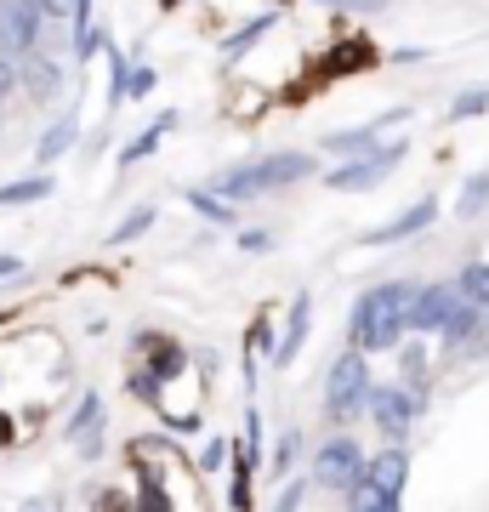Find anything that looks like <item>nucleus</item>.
<instances>
[{
  "label": "nucleus",
  "mask_w": 489,
  "mask_h": 512,
  "mask_svg": "<svg viewBox=\"0 0 489 512\" xmlns=\"http://www.w3.org/2000/svg\"><path fill=\"white\" fill-rule=\"evenodd\" d=\"M308 484H313V473H308V478H296V484H285L279 507H302V501H308Z\"/></svg>",
  "instance_id": "30"
},
{
  "label": "nucleus",
  "mask_w": 489,
  "mask_h": 512,
  "mask_svg": "<svg viewBox=\"0 0 489 512\" xmlns=\"http://www.w3.org/2000/svg\"><path fill=\"white\" fill-rule=\"evenodd\" d=\"M18 274V256H0V279H12Z\"/></svg>",
  "instance_id": "36"
},
{
  "label": "nucleus",
  "mask_w": 489,
  "mask_h": 512,
  "mask_svg": "<svg viewBox=\"0 0 489 512\" xmlns=\"http://www.w3.org/2000/svg\"><path fill=\"white\" fill-rule=\"evenodd\" d=\"M489 211V171H472L461 200H455V217H484Z\"/></svg>",
  "instance_id": "22"
},
{
  "label": "nucleus",
  "mask_w": 489,
  "mask_h": 512,
  "mask_svg": "<svg viewBox=\"0 0 489 512\" xmlns=\"http://www.w3.org/2000/svg\"><path fill=\"white\" fill-rule=\"evenodd\" d=\"M478 325H484V308H472L467 296H461V302L438 319V336H444V348H461V342H472V336H478Z\"/></svg>",
  "instance_id": "14"
},
{
  "label": "nucleus",
  "mask_w": 489,
  "mask_h": 512,
  "mask_svg": "<svg viewBox=\"0 0 489 512\" xmlns=\"http://www.w3.org/2000/svg\"><path fill=\"white\" fill-rule=\"evenodd\" d=\"M313 484H325L347 501V507H359L364 495V450L359 439H347V433H330L319 450H313Z\"/></svg>",
  "instance_id": "3"
},
{
  "label": "nucleus",
  "mask_w": 489,
  "mask_h": 512,
  "mask_svg": "<svg viewBox=\"0 0 489 512\" xmlns=\"http://www.w3.org/2000/svg\"><path fill=\"white\" fill-rule=\"evenodd\" d=\"M313 6H330V12H353V18H381L387 0H313Z\"/></svg>",
  "instance_id": "27"
},
{
  "label": "nucleus",
  "mask_w": 489,
  "mask_h": 512,
  "mask_svg": "<svg viewBox=\"0 0 489 512\" xmlns=\"http://www.w3.org/2000/svg\"><path fill=\"white\" fill-rule=\"evenodd\" d=\"M18 80H23V92L40 97V103H52L57 92H63V63H52V57H18Z\"/></svg>",
  "instance_id": "12"
},
{
  "label": "nucleus",
  "mask_w": 489,
  "mask_h": 512,
  "mask_svg": "<svg viewBox=\"0 0 489 512\" xmlns=\"http://www.w3.org/2000/svg\"><path fill=\"white\" fill-rule=\"evenodd\" d=\"M131 393H137V399H160V376H154V370H137V376H131Z\"/></svg>",
  "instance_id": "29"
},
{
  "label": "nucleus",
  "mask_w": 489,
  "mask_h": 512,
  "mask_svg": "<svg viewBox=\"0 0 489 512\" xmlns=\"http://www.w3.org/2000/svg\"><path fill=\"white\" fill-rule=\"evenodd\" d=\"M222 456H228V444H222V439H211V444H205V456H200V467H205V473H217V467H222Z\"/></svg>",
  "instance_id": "33"
},
{
  "label": "nucleus",
  "mask_w": 489,
  "mask_h": 512,
  "mask_svg": "<svg viewBox=\"0 0 489 512\" xmlns=\"http://www.w3.org/2000/svg\"><path fill=\"white\" fill-rule=\"evenodd\" d=\"M404 114H410V109H381L376 120H364V126L330 131V137H325V148H330V154H359V148H370V143H376V137H381L387 126H399Z\"/></svg>",
  "instance_id": "11"
},
{
  "label": "nucleus",
  "mask_w": 489,
  "mask_h": 512,
  "mask_svg": "<svg viewBox=\"0 0 489 512\" xmlns=\"http://www.w3.org/2000/svg\"><path fill=\"white\" fill-rule=\"evenodd\" d=\"M433 222H438V200L427 194V200H416L410 211H399L393 222L370 228V234H364V245H393V239H410V234H421V228H433Z\"/></svg>",
  "instance_id": "10"
},
{
  "label": "nucleus",
  "mask_w": 489,
  "mask_h": 512,
  "mask_svg": "<svg viewBox=\"0 0 489 512\" xmlns=\"http://www.w3.org/2000/svg\"><path fill=\"white\" fill-rule=\"evenodd\" d=\"M126 86H131V63L109 46V109H120V103H126Z\"/></svg>",
  "instance_id": "25"
},
{
  "label": "nucleus",
  "mask_w": 489,
  "mask_h": 512,
  "mask_svg": "<svg viewBox=\"0 0 489 512\" xmlns=\"http://www.w3.org/2000/svg\"><path fill=\"white\" fill-rule=\"evenodd\" d=\"M308 177H319V160L313 154H268V160H251V165H228V171H217L205 188H217L222 200H262V194H273V188H296L308 183Z\"/></svg>",
  "instance_id": "1"
},
{
  "label": "nucleus",
  "mask_w": 489,
  "mask_h": 512,
  "mask_svg": "<svg viewBox=\"0 0 489 512\" xmlns=\"http://www.w3.org/2000/svg\"><path fill=\"white\" fill-rule=\"evenodd\" d=\"M154 80H160L154 69H143V63H131V86H126V97H148V92H154Z\"/></svg>",
  "instance_id": "28"
},
{
  "label": "nucleus",
  "mask_w": 489,
  "mask_h": 512,
  "mask_svg": "<svg viewBox=\"0 0 489 512\" xmlns=\"http://www.w3.org/2000/svg\"><path fill=\"white\" fill-rule=\"evenodd\" d=\"M40 0H0V52L29 57L40 46Z\"/></svg>",
  "instance_id": "8"
},
{
  "label": "nucleus",
  "mask_w": 489,
  "mask_h": 512,
  "mask_svg": "<svg viewBox=\"0 0 489 512\" xmlns=\"http://www.w3.org/2000/svg\"><path fill=\"white\" fill-rule=\"evenodd\" d=\"M370 365H364V348H347L325 376V416L330 421H359L364 399H370Z\"/></svg>",
  "instance_id": "4"
},
{
  "label": "nucleus",
  "mask_w": 489,
  "mask_h": 512,
  "mask_svg": "<svg viewBox=\"0 0 489 512\" xmlns=\"http://www.w3.org/2000/svg\"><path fill=\"white\" fill-rule=\"evenodd\" d=\"M404 478H410V456H404L399 444H393V450H381V456H364V495H359V507L393 512L404 501Z\"/></svg>",
  "instance_id": "6"
},
{
  "label": "nucleus",
  "mask_w": 489,
  "mask_h": 512,
  "mask_svg": "<svg viewBox=\"0 0 489 512\" xmlns=\"http://www.w3.org/2000/svg\"><path fill=\"white\" fill-rule=\"evenodd\" d=\"M364 410H370V421H376L387 439H404L410 421H416V410H421V399L410 393V382H393V387H370Z\"/></svg>",
  "instance_id": "7"
},
{
  "label": "nucleus",
  "mask_w": 489,
  "mask_h": 512,
  "mask_svg": "<svg viewBox=\"0 0 489 512\" xmlns=\"http://www.w3.org/2000/svg\"><path fill=\"white\" fill-rule=\"evenodd\" d=\"M455 302H461L455 285H416V302L404 313V330H438V319H444Z\"/></svg>",
  "instance_id": "9"
},
{
  "label": "nucleus",
  "mask_w": 489,
  "mask_h": 512,
  "mask_svg": "<svg viewBox=\"0 0 489 512\" xmlns=\"http://www.w3.org/2000/svg\"><path fill=\"white\" fill-rule=\"evenodd\" d=\"M404 154H410L404 143H370V148H359L347 165L325 171V183L336 188V194H364V188H376L381 177H393V165H399Z\"/></svg>",
  "instance_id": "5"
},
{
  "label": "nucleus",
  "mask_w": 489,
  "mask_h": 512,
  "mask_svg": "<svg viewBox=\"0 0 489 512\" xmlns=\"http://www.w3.org/2000/svg\"><path fill=\"white\" fill-rule=\"evenodd\" d=\"M52 200V177L40 171V177H23V183H6L0 188V205H40Z\"/></svg>",
  "instance_id": "21"
},
{
  "label": "nucleus",
  "mask_w": 489,
  "mask_h": 512,
  "mask_svg": "<svg viewBox=\"0 0 489 512\" xmlns=\"http://www.w3.org/2000/svg\"><path fill=\"white\" fill-rule=\"evenodd\" d=\"M478 114H489V86H467L450 103V120H478Z\"/></svg>",
  "instance_id": "24"
},
{
  "label": "nucleus",
  "mask_w": 489,
  "mask_h": 512,
  "mask_svg": "<svg viewBox=\"0 0 489 512\" xmlns=\"http://www.w3.org/2000/svg\"><path fill=\"white\" fill-rule=\"evenodd\" d=\"M308 319H313V296H296V302H290V319H285V342L273 348V365H290V359L302 353V342H308Z\"/></svg>",
  "instance_id": "13"
},
{
  "label": "nucleus",
  "mask_w": 489,
  "mask_h": 512,
  "mask_svg": "<svg viewBox=\"0 0 489 512\" xmlns=\"http://www.w3.org/2000/svg\"><path fill=\"white\" fill-rule=\"evenodd\" d=\"M484 325H489V313H484Z\"/></svg>",
  "instance_id": "37"
},
{
  "label": "nucleus",
  "mask_w": 489,
  "mask_h": 512,
  "mask_svg": "<svg viewBox=\"0 0 489 512\" xmlns=\"http://www.w3.org/2000/svg\"><path fill=\"white\" fill-rule=\"evenodd\" d=\"M97 427H103V399H97V393H86V399H80V410H74L69 416V439L80 444V450H86V456H97Z\"/></svg>",
  "instance_id": "15"
},
{
  "label": "nucleus",
  "mask_w": 489,
  "mask_h": 512,
  "mask_svg": "<svg viewBox=\"0 0 489 512\" xmlns=\"http://www.w3.org/2000/svg\"><path fill=\"white\" fill-rule=\"evenodd\" d=\"M40 12H46V18H69L74 0H40Z\"/></svg>",
  "instance_id": "35"
},
{
  "label": "nucleus",
  "mask_w": 489,
  "mask_h": 512,
  "mask_svg": "<svg viewBox=\"0 0 489 512\" xmlns=\"http://www.w3.org/2000/svg\"><path fill=\"white\" fill-rule=\"evenodd\" d=\"M455 291L467 296L472 308H484V313H489V262H467V268L455 274Z\"/></svg>",
  "instance_id": "19"
},
{
  "label": "nucleus",
  "mask_w": 489,
  "mask_h": 512,
  "mask_svg": "<svg viewBox=\"0 0 489 512\" xmlns=\"http://www.w3.org/2000/svg\"><path fill=\"white\" fill-rule=\"evenodd\" d=\"M410 302H416V279H393V285H376V291H364V296H359V308H353V342H359L364 353L399 348Z\"/></svg>",
  "instance_id": "2"
},
{
  "label": "nucleus",
  "mask_w": 489,
  "mask_h": 512,
  "mask_svg": "<svg viewBox=\"0 0 489 512\" xmlns=\"http://www.w3.org/2000/svg\"><path fill=\"white\" fill-rule=\"evenodd\" d=\"M74 143H80V120H74V114H63V120H52V126H46V137L35 143V160L40 165H57Z\"/></svg>",
  "instance_id": "16"
},
{
  "label": "nucleus",
  "mask_w": 489,
  "mask_h": 512,
  "mask_svg": "<svg viewBox=\"0 0 489 512\" xmlns=\"http://www.w3.org/2000/svg\"><path fill=\"white\" fill-rule=\"evenodd\" d=\"M171 131H177V109H171V114H160V120H154L148 131H137V137H131V143L120 148V165H137V160H148V154H154V148H160L165 137H171Z\"/></svg>",
  "instance_id": "17"
},
{
  "label": "nucleus",
  "mask_w": 489,
  "mask_h": 512,
  "mask_svg": "<svg viewBox=\"0 0 489 512\" xmlns=\"http://www.w3.org/2000/svg\"><path fill=\"white\" fill-rule=\"evenodd\" d=\"M188 205H194L205 222H222V228H234V200H222L217 188H188Z\"/></svg>",
  "instance_id": "20"
},
{
  "label": "nucleus",
  "mask_w": 489,
  "mask_h": 512,
  "mask_svg": "<svg viewBox=\"0 0 489 512\" xmlns=\"http://www.w3.org/2000/svg\"><path fill=\"white\" fill-rule=\"evenodd\" d=\"M18 86V57H6L0 52V103H6V92Z\"/></svg>",
  "instance_id": "31"
},
{
  "label": "nucleus",
  "mask_w": 489,
  "mask_h": 512,
  "mask_svg": "<svg viewBox=\"0 0 489 512\" xmlns=\"http://www.w3.org/2000/svg\"><path fill=\"white\" fill-rule=\"evenodd\" d=\"M273 23H279V12H262V18H251V23H245V29H239V35H228V40H222V63H239V57L251 52L256 40L268 35Z\"/></svg>",
  "instance_id": "18"
},
{
  "label": "nucleus",
  "mask_w": 489,
  "mask_h": 512,
  "mask_svg": "<svg viewBox=\"0 0 489 512\" xmlns=\"http://www.w3.org/2000/svg\"><path fill=\"white\" fill-rule=\"evenodd\" d=\"M296 450H302V439H296V433H285V439H279V461H273V467L285 473L290 461H296Z\"/></svg>",
  "instance_id": "34"
},
{
  "label": "nucleus",
  "mask_w": 489,
  "mask_h": 512,
  "mask_svg": "<svg viewBox=\"0 0 489 512\" xmlns=\"http://www.w3.org/2000/svg\"><path fill=\"white\" fill-rule=\"evenodd\" d=\"M154 217H160L154 205H143V211H131V217H126V222H120V228H114V234H109V245H126V239L148 234V228H154Z\"/></svg>",
  "instance_id": "26"
},
{
  "label": "nucleus",
  "mask_w": 489,
  "mask_h": 512,
  "mask_svg": "<svg viewBox=\"0 0 489 512\" xmlns=\"http://www.w3.org/2000/svg\"><path fill=\"white\" fill-rule=\"evenodd\" d=\"M239 251H273V234H262V228H251V234H239Z\"/></svg>",
  "instance_id": "32"
},
{
  "label": "nucleus",
  "mask_w": 489,
  "mask_h": 512,
  "mask_svg": "<svg viewBox=\"0 0 489 512\" xmlns=\"http://www.w3.org/2000/svg\"><path fill=\"white\" fill-rule=\"evenodd\" d=\"M143 348H154V376H177L182 365H188V353L177 348V342H160V336H143Z\"/></svg>",
  "instance_id": "23"
}]
</instances>
